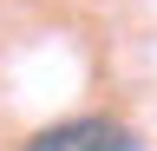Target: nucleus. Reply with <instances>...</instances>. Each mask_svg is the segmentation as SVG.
<instances>
[{
  "label": "nucleus",
  "instance_id": "nucleus-1",
  "mask_svg": "<svg viewBox=\"0 0 157 151\" xmlns=\"http://www.w3.org/2000/svg\"><path fill=\"white\" fill-rule=\"evenodd\" d=\"M26 151H151V145L137 138L131 125L85 112V118H59V125H46V131H39Z\"/></svg>",
  "mask_w": 157,
  "mask_h": 151
}]
</instances>
